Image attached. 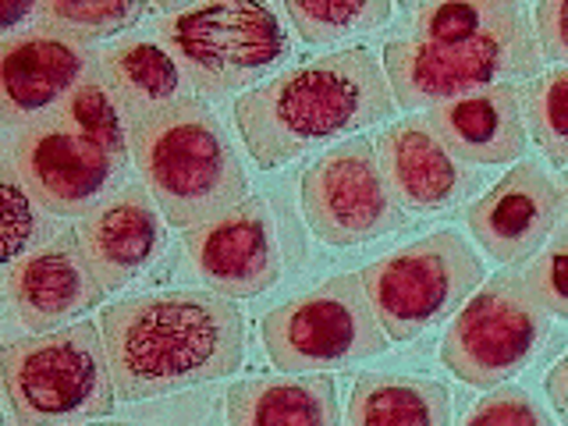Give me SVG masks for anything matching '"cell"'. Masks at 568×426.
Masks as SVG:
<instances>
[{
	"label": "cell",
	"mask_w": 568,
	"mask_h": 426,
	"mask_svg": "<svg viewBox=\"0 0 568 426\" xmlns=\"http://www.w3.org/2000/svg\"><path fill=\"white\" fill-rule=\"evenodd\" d=\"M118 402H150L227 381L245 359V324L235 298L217 292H150L100 313Z\"/></svg>",
	"instance_id": "cell-1"
},
{
	"label": "cell",
	"mask_w": 568,
	"mask_h": 426,
	"mask_svg": "<svg viewBox=\"0 0 568 426\" xmlns=\"http://www.w3.org/2000/svg\"><path fill=\"white\" fill-rule=\"evenodd\" d=\"M398 111L381 58L342 47L284 68L235 100V129L260 171H277L327 142L359 135Z\"/></svg>",
	"instance_id": "cell-2"
},
{
	"label": "cell",
	"mask_w": 568,
	"mask_h": 426,
	"mask_svg": "<svg viewBox=\"0 0 568 426\" xmlns=\"http://www.w3.org/2000/svg\"><path fill=\"white\" fill-rule=\"evenodd\" d=\"M132 164L168 227L185 231L224 217L248 200V174L203 97L129 121Z\"/></svg>",
	"instance_id": "cell-3"
},
{
	"label": "cell",
	"mask_w": 568,
	"mask_h": 426,
	"mask_svg": "<svg viewBox=\"0 0 568 426\" xmlns=\"http://www.w3.org/2000/svg\"><path fill=\"white\" fill-rule=\"evenodd\" d=\"M4 395L14 426L111 419L118 390L103 331L93 320L18 337L4 348Z\"/></svg>",
	"instance_id": "cell-4"
},
{
	"label": "cell",
	"mask_w": 568,
	"mask_h": 426,
	"mask_svg": "<svg viewBox=\"0 0 568 426\" xmlns=\"http://www.w3.org/2000/svg\"><path fill=\"white\" fill-rule=\"evenodd\" d=\"M156 40L174 53L195 97L203 100L245 97L292 58L281 14L253 0H217L171 11L156 22Z\"/></svg>",
	"instance_id": "cell-5"
},
{
	"label": "cell",
	"mask_w": 568,
	"mask_h": 426,
	"mask_svg": "<svg viewBox=\"0 0 568 426\" xmlns=\"http://www.w3.org/2000/svg\"><path fill=\"white\" fill-rule=\"evenodd\" d=\"M260 337L281 373L352 369L390 345L359 274H334L310 292L284 298L263 313Z\"/></svg>",
	"instance_id": "cell-6"
},
{
	"label": "cell",
	"mask_w": 568,
	"mask_h": 426,
	"mask_svg": "<svg viewBox=\"0 0 568 426\" xmlns=\"http://www.w3.org/2000/svg\"><path fill=\"white\" fill-rule=\"evenodd\" d=\"M390 342H413L466 306L487 281L484 260L458 231H434L359 271Z\"/></svg>",
	"instance_id": "cell-7"
},
{
	"label": "cell",
	"mask_w": 568,
	"mask_h": 426,
	"mask_svg": "<svg viewBox=\"0 0 568 426\" xmlns=\"http://www.w3.org/2000/svg\"><path fill=\"white\" fill-rule=\"evenodd\" d=\"M381 64L398 111L413 114L423 106L434 111L448 100L501 82H532L544 68V50L529 18L526 26H515L469 47H437L413 40V36H398V40L384 43Z\"/></svg>",
	"instance_id": "cell-8"
},
{
	"label": "cell",
	"mask_w": 568,
	"mask_h": 426,
	"mask_svg": "<svg viewBox=\"0 0 568 426\" xmlns=\"http://www.w3.org/2000/svg\"><path fill=\"white\" fill-rule=\"evenodd\" d=\"M550 337V316L532 302L523 274L487 277L440 337V363L462 384L494 390L537 359Z\"/></svg>",
	"instance_id": "cell-9"
},
{
	"label": "cell",
	"mask_w": 568,
	"mask_h": 426,
	"mask_svg": "<svg viewBox=\"0 0 568 426\" xmlns=\"http://www.w3.org/2000/svg\"><path fill=\"white\" fill-rule=\"evenodd\" d=\"M302 217L324 245H363L408 224V210L390 192L377 142L352 139L320 153L302 174Z\"/></svg>",
	"instance_id": "cell-10"
},
{
	"label": "cell",
	"mask_w": 568,
	"mask_h": 426,
	"mask_svg": "<svg viewBox=\"0 0 568 426\" xmlns=\"http://www.w3.org/2000/svg\"><path fill=\"white\" fill-rule=\"evenodd\" d=\"M4 150L32 200L50 217H89L118 189L129 185L132 156H121L106 142L79 132L61 114L14 132Z\"/></svg>",
	"instance_id": "cell-11"
},
{
	"label": "cell",
	"mask_w": 568,
	"mask_h": 426,
	"mask_svg": "<svg viewBox=\"0 0 568 426\" xmlns=\"http://www.w3.org/2000/svg\"><path fill=\"white\" fill-rule=\"evenodd\" d=\"M100 50L32 26L0 43V121L14 135L53 118L82 85Z\"/></svg>",
	"instance_id": "cell-12"
},
{
	"label": "cell",
	"mask_w": 568,
	"mask_h": 426,
	"mask_svg": "<svg viewBox=\"0 0 568 426\" xmlns=\"http://www.w3.org/2000/svg\"><path fill=\"white\" fill-rule=\"evenodd\" d=\"M561 210V189L550 182V174L523 160L466 206V227L494 263L515 271L550 242Z\"/></svg>",
	"instance_id": "cell-13"
},
{
	"label": "cell",
	"mask_w": 568,
	"mask_h": 426,
	"mask_svg": "<svg viewBox=\"0 0 568 426\" xmlns=\"http://www.w3.org/2000/svg\"><path fill=\"white\" fill-rule=\"evenodd\" d=\"M185 253L210 292L224 298H256L281 281L277 224L256 195L224 217L185 231Z\"/></svg>",
	"instance_id": "cell-14"
},
{
	"label": "cell",
	"mask_w": 568,
	"mask_h": 426,
	"mask_svg": "<svg viewBox=\"0 0 568 426\" xmlns=\"http://www.w3.org/2000/svg\"><path fill=\"white\" fill-rule=\"evenodd\" d=\"M8 302L18 324L32 334H50L89 320L103 306L106 288L85 260L79 231H61L26 260L8 266Z\"/></svg>",
	"instance_id": "cell-15"
},
{
	"label": "cell",
	"mask_w": 568,
	"mask_h": 426,
	"mask_svg": "<svg viewBox=\"0 0 568 426\" xmlns=\"http://www.w3.org/2000/svg\"><path fill=\"white\" fill-rule=\"evenodd\" d=\"M377 156L395 200L413 213L455 210L479 192V171L462 164L423 114L387 124L377 135Z\"/></svg>",
	"instance_id": "cell-16"
},
{
	"label": "cell",
	"mask_w": 568,
	"mask_h": 426,
	"mask_svg": "<svg viewBox=\"0 0 568 426\" xmlns=\"http://www.w3.org/2000/svg\"><path fill=\"white\" fill-rule=\"evenodd\" d=\"M85 260L106 292L129 288L164 256L168 221L142 182H129L75 227Z\"/></svg>",
	"instance_id": "cell-17"
},
{
	"label": "cell",
	"mask_w": 568,
	"mask_h": 426,
	"mask_svg": "<svg viewBox=\"0 0 568 426\" xmlns=\"http://www.w3.org/2000/svg\"><path fill=\"white\" fill-rule=\"evenodd\" d=\"M426 121L434 124L444 146L469 168H511L529 146L523 89L511 82L440 103L426 111Z\"/></svg>",
	"instance_id": "cell-18"
},
{
	"label": "cell",
	"mask_w": 568,
	"mask_h": 426,
	"mask_svg": "<svg viewBox=\"0 0 568 426\" xmlns=\"http://www.w3.org/2000/svg\"><path fill=\"white\" fill-rule=\"evenodd\" d=\"M227 426H342L331 373H266L227 390Z\"/></svg>",
	"instance_id": "cell-19"
},
{
	"label": "cell",
	"mask_w": 568,
	"mask_h": 426,
	"mask_svg": "<svg viewBox=\"0 0 568 426\" xmlns=\"http://www.w3.org/2000/svg\"><path fill=\"white\" fill-rule=\"evenodd\" d=\"M100 68L129 121L164 111V106L185 97H195L182 64L174 61V53L160 40L129 36V40L111 43L106 50H100Z\"/></svg>",
	"instance_id": "cell-20"
},
{
	"label": "cell",
	"mask_w": 568,
	"mask_h": 426,
	"mask_svg": "<svg viewBox=\"0 0 568 426\" xmlns=\"http://www.w3.org/2000/svg\"><path fill=\"white\" fill-rule=\"evenodd\" d=\"M345 426H452V390L413 373H363L352 384Z\"/></svg>",
	"instance_id": "cell-21"
},
{
	"label": "cell",
	"mask_w": 568,
	"mask_h": 426,
	"mask_svg": "<svg viewBox=\"0 0 568 426\" xmlns=\"http://www.w3.org/2000/svg\"><path fill=\"white\" fill-rule=\"evenodd\" d=\"M529 11L515 0H440L408 11L413 40L437 47H469L529 22Z\"/></svg>",
	"instance_id": "cell-22"
},
{
	"label": "cell",
	"mask_w": 568,
	"mask_h": 426,
	"mask_svg": "<svg viewBox=\"0 0 568 426\" xmlns=\"http://www.w3.org/2000/svg\"><path fill=\"white\" fill-rule=\"evenodd\" d=\"M395 8L387 0H342V4H298L288 0L284 18L310 47H334L352 36H373L390 22Z\"/></svg>",
	"instance_id": "cell-23"
},
{
	"label": "cell",
	"mask_w": 568,
	"mask_h": 426,
	"mask_svg": "<svg viewBox=\"0 0 568 426\" xmlns=\"http://www.w3.org/2000/svg\"><path fill=\"white\" fill-rule=\"evenodd\" d=\"M146 14H150L146 4H118V0L114 4H97V0H43L40 14H36V26L93 47L135 29Z\"/></svg>",
	"instance_id": "cell-24"
},
{
	"label": "cell",
	"mask_w": 568,
	"mask_h": 426,
	"mask_svg": "<svg viewBox=\"0 0 568 426\" xmlns=\"http://www.w3.org/2000/svg\"><path fill=\"white\" fill-rule=\"evenodd\" d=\"M523 118L550 164L568 168V64L547 68L523 85Z\"/></svg>",
	"instance_id": "cell-25"
},
{
	"label": "cell",
	"mask_w": 568,
	"mask_h": 426,
	"mask_svg": "<svg viewBox=\"0 0 568 426\" xmlns=\"http://www.w3.org/2000/svg\"><path fill=\"white\" fill-rule=\"evenodd\" d=\"M68 124H75L79 132L106 142L121 156H132V132H129V114L121 111L111 82H106L100 61L89 68L82 85L68 97V103L58 111Z\"/></svg>",
	"instance_id": "cell-26"
},
{
	"label": "cell",
	"mask_w": 568,
	"mask_h": 426,
	"mask_svg": "<svg viewBox=\"0 0 568 426\" xmlns=\"http://www.w3.org/2000/svg\"><path fill=\"white\" fill-rule=\"evenodd\" d=\"M0 192H4V263H18L29 253H36L50 239H58V217L32 200V192L26 189L22 174H18L11 153L4 150L0 160Z\"/></svg>",
	"instance_id": "cell-27"
},
{
	"label": "cell",
	"mask_w": 568,
	"mask_h": 426,
	"mask_svg": "<svg viewBox=\"0 0 568 426\" xmlns=\"http://www.w3.org/2000/svg\"><path fill=\"white\" fill-rule=\"evenodd\" d=\"M523 281L547 316L568 320V224H558L550 242L526 263Z\"/></svg>",
	"instance_id": "cell-28"
},
{
	"label": "cell",
	"mask_w": 568,
	"mask_h": 426,
	"mask_svg": "<svg viewBox=\"0 0 568 426\" xmlns=\"http://www.w3.org/2000/svg\"><path fill=\"white\" fill-rule=\"evenodd\" d=\"M462 426H555V413L544 408L526 387L501 384L479 398Z\"/></svg>",
	"instance_id": "cell-29"
},
{
	"label": "cell",
	"mask_w": 568,
	"mask_h": 426,
	"mask_svg": "<svg viewBox=\"0 0 568 426\" xmlns=\"http://www.w3.org/2000/svg\"><path fill=\"white\" fill-rule=\"evenodd\" d=\"M532 29H537L544 61L568 64V0H540L532 8Z\"/></svg>",
	"instance_id": "cell-30"
},
{
	"label": "cell",
	"mask_w": 568,
	"mask_h": 426,
	"mask_svg": "<svg viewBox=\"0 0 568 426\" xmlns=\"http://www.w3.org/2000/svg\"><path fill=\"white\" fill-rule=\"evenodd\" d=\"M544 398L550 405V413H555V419L561 426H568V352L561 355V359L547 369L544 377Z\"/></svg>",
	"instance_id": "cell-31"
},
{
	"label": "cell",
	"mask_w": 568,
	"mask_h": 426,
	"mask_svg": "<svg viewBox=\"0 0 568 426\" xmlns=\"http://www.w3.org/2000/svg\"><path fill=\"white\" fill-rule=\"evenodd\" d=\"M36 14H40V4H32V0H8V4H0L4 40H8V36H18V29L29 32V22L36 26Z\"/></svg>",
	"instance_id": "cell-32"
},
{
	"label": "cell",
	"mask_w": 568,
	"mask_h": 426,
	"mask_svg": "<svg viewBox=\"0 0 568 426\" xmlns=\"http://www.w3.org/2000/svg\"><path fill=\"white\" fill-rule=\"evenodd\" d=\"M75 426H146V423H121V419H89V423H75Z\"/></svg>",
	"instance_id": "cell-33"
},
{
	"label": "cell",
	"mask_w": 568,
	"mask_h": 426,
	"mask_svg": "<svg viewBox=\"0 0 568 426\" xmlns=\"http://www.w3.org/2000/svg\"><path fill=\"white\" fill-rule=\"evenodd\" d=\"M558 189H561V203H565V210H568V168L561 171V185H558Z\"/></svg>",
	"instance_id": "cell-34"
}]
</instances>
